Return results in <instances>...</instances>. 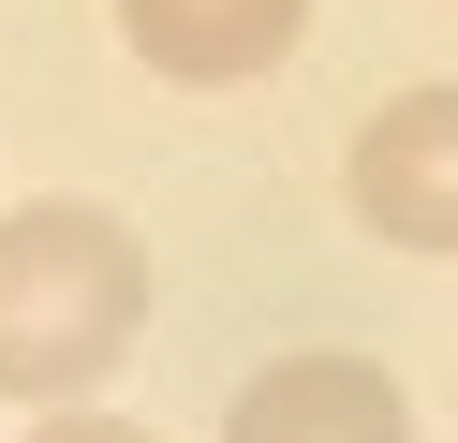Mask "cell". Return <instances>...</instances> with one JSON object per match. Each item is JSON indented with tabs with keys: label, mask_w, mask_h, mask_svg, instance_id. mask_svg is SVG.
Segmentation results:
<instances>
[{
	"label": "cell",
	"mask_w": 458,
	"mask_h": 443,
	"mask_svg": "<svg viewBox=\"0 0 458 443\" xmlns=\"http://www.w3.org/2000/svg\"><path fill=\"white\" fill-rule=\"evenodd\" d=\"M148 340V236L119 207H0V399H89Z\"/></svg>",
	"instance_id": "cell-1"
},
{
	"label": "cell",
	"mask_w": 458,
	"mask_h": 443,
	"mask_svg": "<svg viewBox=\"0 0 458 443\" xmlns=\"http://www.w3.org/2000/svg\"><path fill=\"white\" fill-rule=\"evenodd\" d=\"M355 222L385 251H458V89H399L355 133Z\"/></svg>",
	"instance_id": "cell-2"
},
{
	"label": "cell",
	"mask_w": 458,
	"mask_h": 443,
	"mask_svg": "<svg viewBox=\"0 0 458 443\" xmlns=\"http://www.w3.org/2000/svg\"><path fill=\"white\" fill-rule=\"evenodd\" d=\"M222 443H414V399L369 354H267L222 399Z\"/></svg>",
	"instance_id": "cell-3"
},
{
	"label": "cell",
	"mask_w": 458,
	"mask_h": 443,
	"mask_svg": "<svg viewBox=\"0 0 458 443\" xmlns=\"http://www.w3.org/2000/svg\"><path fill=\"white\" fill-rule=\"evenodd\" d=\"M310 30V0H119V45L178 89H237Z\"/></svg>",
	"instance_id": "cell-4"
},
{
	"label": "cell",
	"mask_w": 458,
	"mask_h": 443,
	"mask_svg": "<svg viewBox=\"0 0 458 443\" xmlns=\"http://www.w3.org/2000/svg\"><path fill=\"white\" fill-rule=\"evenodd\" d=\"M30 443H148V429H133V413H74V399H45Z\"/></svg>",
	"instance_id": "cell-5"
}]
</instances>
